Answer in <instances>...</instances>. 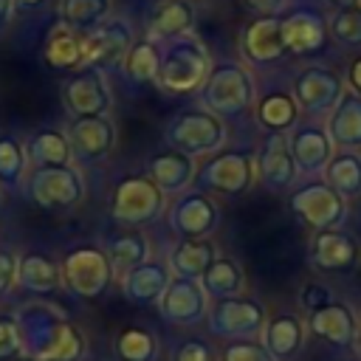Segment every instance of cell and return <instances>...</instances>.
Listing matches in <instances>:
<instances>
[{"instance_id": "obj_1", "label": "cell", "mask_w": 361, "mask_h": 361, "mask_svg": "<svg viewBox=\"0 0 361 361\" xmlns=\"http://www.w3.org/2000/svg\"><path fill=\"white\" fill-rule=\"evenodd\" d=\"M212 73V56L206 51V45L186 34V37H175L161 48V62H158V76L155 85L166 93H195L206 85Z\"/></svg>"}, {"instance_id": "obj_2", "label": "cell", "mask_w": 361, "mask_h": 361, "mask_svg": "<svg viewBox=\"0 0 361 361\" xmlns=\"http://www.w3.org/2000/svg\"><path fill=\"white\" fill-rule=\"evenodd\" d=\"M203 107L214 116H240L254 104V79L251 73L237 62H220L212 65V73L206 85L200 87Z\"/></svg>"}, {"instance_id": "obj_3", "label": "cell", "mask_w": 361, "mask_h": 361, "mask_svg": "<svg viewBox=\"0 0 361 361\" xmlns=\"http://www.w3.org/2000/svg\"><path fill=\"white\" fill-rule=\"evenodd\" d=\"M166 138L169 144L189 155V158H197V155H209V152H217L226 141V124L220 116H214L212 110L200 107V110H183L180 116H175L169 121V130H166Z\"/></svg>"}, {"instance_id": "obj_4", "label": "cell", "mask_w": 361, "mask_h": 361, "mask_svg": "<svg viewBox=\"0 0 361 361\" xmlns=\"http://www.w3.org/2000/svg\"><path fill=\"white\" fill-rule=\"evenodd\" d=\"M133 28L121 17H107L99 28L82 34V65L79 68H113L124 62L127 51L133 48Z\"/></svg>"}, {"instance_id": "obj_5", "label": "cell", "mask_w": 361, "mask_h": 361, "mask_svg": "<svg viewBox=\"0 0 361 361\" xmlns=\"http://www.w3.org/2000/svg\"><path fill=\"white\" fill-rule=\"evenodd\" d=\"M254 175H257L254 155L251 152H243V149L217 152L197 172V178H200L203 186H209L212 192H220L226 197H237V195L248 192L251 183H254Z\"/></svg>"}, {"instance_id": "obj_6", "label": "cell", "mask_w": 361, "mask_h": 361, "mask_svg": "<svg viewBox=\"0 0 361 361\" xmlns=\"http://www.w3.org/2000/svg\"><path fill=\"white\" fill-rule=\"evenodd\" d=\"M265 307L254 299L245 296H228V299H217L212 313H209V327L212 333L223 336V338H254L262 336L265 327Z\"/></svg>"}, {"instance_id": "obj_7", "label": "cell", "mask_w": 361, "mask_h": 361, "mask_svg": "<svg viewBox=\"0 0 361 361\" xmlns=\"http://www.w3.org/2000/svg\"><path fill=\"white\" fill-rule=\"evenodd\" d=\"M240 51L248 65L268 68L288 56V45L282 37V17L279 14H259L243 25Z\"/></svg>"}, {"instance_id": "obj_8", "label": "cell", "mask_w": 361, "mask_h": 361, "mask_svg": "<svg viewBox=\"0 0 361 361\" xmlns=\"http://www.w3.org/2000/svg\"><path fill=\"white\" fill-rule=\"evenodd\" d=\"M164 209V192L152 178H124L113 192V217L127 226H141L158 217Z\"/></svg>"}, {"instance_id": "obj_9", "label": "cell", "mask_w": 361, "mask_h": 361, "mask_svg": "<svg viewBox=\"0 0 361 361\" xmlns=\"http://www.w3.org/2000/svg\"><path fill=\"white\" fill-rule=\"evenodd\" d=\"M361 262V243L344 228H319L310 237V265L324 274H353Z\"/></svg>"}, {"instance_id": "obj_10", "label": "cell", "mask_w": 361, "mask_h": 361, "mask_svg": "<svg viewBox=\"0 0 361 361\" xmlns=\"http://www.w3.org/2000/svg\"><path fill=\"white\" fill-rule=\"evenodd\" d=\"M62 276L73 293L93 299V296L104 293V288L110 285L113 265H110V257L99 248H76L65 257Z\"/></svg>"}, {"instance_id": "obj_11", "label": "cell", "mask_w": 361, "mask_h": 361, "mask_svg": "<svg viewBox=\"0 0 361 361\" xmlns=\"http://www.w3.org/2000/svg\"><path fill=\"white\" fill-rule=\"evenodd\" d=\"M344 90H347L344 79L333 68H324V65H310V68L299 71L293 79V99H296L299 110H305V113L333 110Z\"/></svg>"}, {"instance_id": "obj_12", "label": "cell", "mask_w": 361, "mask_h": 361, "mask_svg": "<svg viewBox=\"0 0 361 361\" xmlns=\"http://www.w3.org/2000/svg\"><path fill=\"white\" fill-rule=\"evenodd\" d=\"M290 209L316 231L319 228H338V223L347 214V203L344 197L330 189L324 180L322 183H307L302 189L293 192L290 197Z\"/></svg>"}, {"instance_id": "obj_13", "label": "cell", "mask_w": 361, "mask_h": 361, "mask_svg": "<svg viewBox=\"0 0 361 361\" xmlns=\"http://www.w3.org/2000/svg\"><path fill=\"white\" fill-rule=\"evenodd\" d=\"M206 290L200 279L175 276L158 299V310L172 324H195L206 316Z\"/></svg>"}, {"instance_id": "obj_14", "label": "cell", "mask_w": 361, "mask_h": 361, "mask_svg": "<svg viewBox=\"0 0 361 361\" xmlns=\"http://www.w3.org/2000/svg\"><path fill=\"white\" fill-rule=\"evenodd\" d=\"M282 17V37L288 45V54L307 56L324 48L327 39V23L319 11L313 8H288L279 11Z\"/></svg>"}, {"instance_id": "obj_15", "label": "cell", "mask_w": 361, "mask_h": 361, "mask_svg": "<svg viewBox=\"0 0 361 361\" xmlns=\"http://www.w3.org/2000/svg\"><path fill=\"white\" fill-rule=\"evenodd\" d=\"M62 96H65L68 110L76 118L79 116H104L113 104L107 82H104L102 71H96V68H85L73 79H68Z\"/></svg>"}, {"instance_id": "obj_16", "label": "cell", "mask_w": 361, "mask_h": 361, "mask_svg": "<svg viewBox=\"0 0 361 361\" xmlns=\"http://www.w3.org/2000/svg\"><path fill=\"white\" fill-rule=\"evenodd\" d=\"M169 223L183 237H206V234H212L217 228L220 209L209 195L189 192V195L178 197L175 206L169 209Z\"/></svg>"}, {"instance_id": "obj_17", "label": "cell", "mask_w": 361, "mask_h": 361, "mask_svg": "<svg viewBox=\"0 0 361 361\" xmlns=\"http://www.w3.org/2000/svg\"><path fill=\"white\" fill-rule=\"evenodd\" d=\"M31 197L39 206H73L82 197V180L68 166H42L31 180Z\"/></svg>"}, {"instance_id": "obj_18", "label": "cell", "mask_w": 361, "mask_h": 361, "mask_svg": "<svg viewBox=\"0 0 361 361\" xmlns=\"http://www.w3.org/2000/svg\"><path fill=\"white\" fill-rule=\"evenodd\" d=\"M296 161L290 155V144L285 133H271L259 158H257V175L268 189H288L296 178Z\"/></svg>"}, {"instance_id": "obj_19", "label": "cell", "mask_w": 361, "mask_h": 361, "mask_svg": "<svg viewBox=\"0 0 361 361\" xmlns=\"http://www.w3.org/2000/svg\"><path fill=\"white\" fill-rule=\"evenodd\" d=\"M68 141L71 147L87 158V161H99L104 158L113 144H116V130H113V121L107 116H79L73 124H71V133H68Z\"/></svg>"}, {"instance_id": "obj_20", "label": "cell", "mask_w": 361, "mask_h": 361, "mask_svg": "<svg viewBox=\"0 0 361 361\" xmlns=\"http://www.w3.org/2000/svg\"><path fill=\"white\" fill-rule=\"evenodd\" d=\"M310 330L336 347H353L358 338V316L344 302H330L310 313Z\"/></svg>"}, {"instance_id": "obj_21", "label": "cell", "mask_w": 361, "mask_h": 361, "mask_svg": "<svg viewBox=\"0 0 361 361\" xmlns=\"http://www.w3.org/2000/svg\"><path fill=\"white\" fill-rule=\"evenodd\" d=\"M288 144L296 166L305 172L324 169L327 161L333 158V141L327 130H322L319 124H296L293 133L288 135Z\"/></svg>"}, {"instance_id": "obj_22", "label": "cell", "mask_w": 361, "mask_h": 361, "mask_svg": "<svg viewBox=\"0 0 361 361\" xmlns=\"http://www.w3.org/2000/svg\"><path fill=\"white\" fill-rule=\"evenodd\" d=\"M327 135L333 147L341 149H355L361 147V96L353 90H344L338 104L330 110L327 121Z\"/></svg>"}, {"instance_id": "obj_23", "label": "cell", "mask_w": 361, "mask_h": 361, "mask_svg": "<svg viewBox=\"0 0 361 361\" xmlns=\"http://www.w3.org/2000/svg\"><path fill=\"white\" fill-rule=\"evenodd\" d=\"M195 28V8L189 0H161L147 23L149 39H175V37H186Z\"/></svg>"}, {"instance_id": "obj_24", "label": "cell", "mask_w": 361, "mask_h": 361, "mask_svg": "<svg viewBox=\"0 0 361 361\" xmlns=\"http://www.w3.org/2000/svg\"><path fill=\"white\" fill-rule=\"evenodd\" d=\"M262 344H265V350L271 353L274 361H288L305 344V324L293 313L276 316V319L265 322V327H262Z\"/></svg>"}, {"instance_id": "obj_25", "label": "cell", "mask_w": 361, "mask_h": 361, "mask_svg": "<svg viewBox=\"0 0 361 361\" xmlns=\"http://www.w3.org/2000/svg\"><path fill=\"white\" fill-rule=\"evenodd\" d=\"M195 175H197L195 158H189V155H183L178 149L164 152V155H155L149 161V178L155 180V186L164 195H175L180 189H186Z\"/></svg>"}, {"instance_id": "obj_26", "label": "cell", "mask_w": 361, "mask_h": 361, "mask_svg": "<svg viewBox=\"0 0 361 361\" xmlns=\"http://www.w3.org/2000/svg\"><path fill=\"white\" fill-rule=\"evenodd\" d=\"M217 259V248L212 240L206 237H186L183 243H178V248L169 257V268L175 276L183 279H200L209 265Z\"/></svg>"}, {"instance_id": "obj_27", "label": "cell", "mask_w": 361, "mask_h": 361, "mask_svg": "<svg viewBox=\"0 0 361 361\" xmlns=\"http://www.w3.org/2000/svg\"><path fill=\"white\" fill-rule=\"evenodd\" d=\"M169 282H172V276L164 265L141 262L138 268L124 274V293H127V299H133L138 305H149V302L161 299V293L166 290Z\"/></svg>"}, {"instance_id": "obj_28", "label": "cell", "mask_w": 361, "mask_h": 361, "mask_svg": "<svg viewBox=\"0 0 361 361\" xmlns=\"http://www.w3.org/2000/svg\"><path fill=\"white\" fill-rule=\"evenodd\" d=\"M324 183L336 189L344 200L361 195V152L355 149H341L333 152V158L324 166Z\"/></svg>"}, {"instance_id": "obj_29", "label": "cell", "mask_w": 361, "mask_h": 361, "mask_svg": "<svg viewBox=\"0 0 361 361\" xmlns=\"http://www.w3.org/2000/svg\"><path fill=\"white\" fill-rule=\"evenodd\" d=\"M257 118L268 133H288L299 118V104L293 93L271 90L257 102Z\"/></svg>"}, {"instance_id": "obj_30", "label": "cell", "mask_w": 361, "mask_h": 361, "mask_svg": "<svg viewBox=\"0 0 361 361\" xmlns=\"http://www.w3.org/2000/svg\"><path fill=\"white\" fill-rule=\"evenodd\" d=\"M200 285H203V290H206L209 296H214V299H228V296H240V293H243V288H245V274H243V268H240L234 259L217 257V259L209 265V271L200 276Z\"/></svg>"}, {"instance_id": "obj_31", "label": "cell", "mask_w": 361, "mask_h": 361, "mask_svg": "<svg viewBox=\"0 0 361 361\" xmlns=\"http://www.w3.org/2000/svg\"><path fill=\"white\" fill-rule=\"evenodd\" d=\"M110 14V0H59V17L76 34L99 28Z\"/></svg>"}, {"instance_id": "obj_32", "label": "cell", "mask_w": 361, "mask_h": 361, "mask_svg": "<svg viewBox=\"0 0 361 361\" xmlns=\"http://www.w3.org/2000/svg\"><path fill=\"white\" fill-rule=\"evenodd\" d=\"M42 341L45 344L34 353V361H73L82 355V336L65 322L51 324Z\"/></svg>"}, {"instance_id": "obj_33", "label": "cell", "mask_w": 361, "mask_h": 361, "mask_svg": "<svg viewBox=\"0 0 361 361\" xmlns=\"http://www.w3.org/2000/svg\"><path fill=\"white\" fill-rule=\"evenodd\" d=\"M17 279H20V285H25L28 290L45 293V290H56V288L62 285V271L56 268L54 259L42 257V254H28V257H23L20 265H17Z\"/></svg>"}, {"instance_id": "obj_34", "label": "cell", "mask_w": 361, "mask_h": 361, "mask_svg": "<svg viewBox=\"0 0 361 361\" xmlns=\"http://www.w3.org/2000/svg\"><path fill=\"white\" fill-rule=\"evenodd\" d=\"M45 62L51 68H76V65H82V34H76L73 28L59 23L51 31L48 42H45Z\"/></svg>"}, {"instance_id": "obj_35", "label": "cell", "mask_w": 361, "mask_h": 361, "mask_svg": "<svg viewBox=\"0 0 361 361\" xmlns=\"http://www.w3.org/2000/svg\"><path fill=\"white\" fill-rule=\"evenodd\" d=\"M158 62H161V48L155 45V39H138L133 42V48L127 51L121 68L127 73V79L144 85V82H155L158 76Z\"/></svg>"}, {"instance_id": "obj_36", "label": "cell", "mask_w": 361, "mask_h": 361, "mask_svg": "<svg viewBox=\"0 0 361 361\" xmlns=\"http://www.w3.org/2000/svg\"><path fill=\"white\" fill-rule=\"evenodd\" d=\"M147 254H149V243L141 231H127V234H118L110 248H107V257H110V265L113 271L118 274H127L133 268H138L141 262H147Z\"/></svg>"}, {"instance_id": "obj_37", "label": "cell", "mask_w": 361, "mask_h": 361, "mask_svg": "<svg viewBox=\"0 0 361 361\" xmlns=\"http://www.w3.org/2000/svg\"><path fill=\"white\" fill-rule=\"evenodd\" d=\"M71 149V141L56 130H45L31 141V158L42 166H68Z\"/></svg>"}, {"instance_id": "obj_38", "label": "cell", "mask_w": 361, "mask_h": 361, "mask_svg": "<svg viewBox=\"0 0 361 361\" xmlns=\"http://www.w3.org/2000/svg\"><path fill=\"white\" fill-rule=\"evenodd\" d=\"M116 350L124 361H152L155 353H158V344L155 338L141 330V327H127L118 333V341H116Z\"/></svg>"}, {"instance_id": "obj_39", "label": "cell", "mask_w": 361, "mask_h": 361, "mask_svg": "<svg viewBox=\"0 0 361 361\" xmlns=\"http://www.w3.org/2000/svg\"><path fill=\"white\" fill-rule=\"evenodd\" d=\"M327 34L341 45L358 48L361 45V3L353 8L333 11V17L327 20Z\"/></svg>"}, {"instance_id": "obj_40", "label": "cell", "mask_w": 361, "mask_h": 361, "mask_svg": "<svg viewBox=\"0 0 361 361\" xmlns=\"http://www.w3.org/2000/svg\"><path fill=\"white\" fill-rule=\"evenodd\" d=\"M25 169V152L14 138H0V178L17 183Z\"/></svg>"}, {"instance_id": "obj_41", "label": "cell", "mask_w": 361, "mask_h": 361, "mask_svg": "<svg viewBox=\"0 0 361 361\" xmlns=\"http://www.w3.org/2000/svg\"><path fill=\"white\" fill-rule=\"evenodd\" d=\"M223 361H274V358L265 350V344H259L254 338H240L223 350Z\"/></svg>"}, {"instance_id": "obj_42", "label": "cell", "mask_w": 361, "mask_h": 361, "mask_svg": "<svg viewBox=\"0 0 361 361\" xmlns=\"http://www.w3.org/2000/svg\"><path fill=\"white\" fill-rule=\"evenodd\" d=\"M333 299H330V288L327 285H322V282H307L305 288H302V305L313 313V310H319V307H324V305H330Z\"/></svg>"}, {"instance_id": "obj_43", "label": "cell", "mask_w": 361, "mask_h": 361, "mask_svg": "<svg viewBox=\"0 0 361 361\" xmlns=\"http://www.w3.org/2000/svg\"><path fill=\"white\" fill-rule=\"evenodd\" d=\"M175 361H212V350L203 341H183L175 350Z\"/></svg>"}, {"instance_id": "obj_44", "label": "cell", "mask_w": 361, "mask_h": 361, "mask_svg": "<svg viewBox=\"0 0 361 361\" xmlns=\"http://www.w3.org/2000/svg\"><path fill=\"white\" fill-rule=\"evenodd\" d=\"M20 350V333L11 322H3L0 319V358H8Z\"/></svg>"}, {"instance_id": "obj_45", "label": "cell", "mask_w": 361, "mask_h": 361, "mask_svg": "<svg viewBox=\"0 0 361 361\" xmlns=\"http://www.w3.org/2000/svg\"><path fill=\"white\" fill-rule=\"evenodd\" d=\"M17 282V259L0 251V293H6Z\"/></svg>"}, {"instance_id": "obj_46", "label": "cell", "mask_w": 361, "mask_h": 361, "mask_svg": "<svg viewBox=\"0 0 361 361\" xmlns=\"http://www.w3.org/2000/svg\"><path fill=\"white\" fill-rule=\"evenodd\" d=\"M254 17H259V14H279V11H285V0H240Z\"/></svg>"}, {"instance_id": "obj_47", "label": "cell", "mask_w": 361, "mask_h": 361, "mask_svg": "<svg viewBox=\"0 0 361 361\" xmlns=\"http://www.w3.org/2000/svg\"><path fill=\"white\" fill-rule=\"evenodd\" d=\"M347 82H350V90L361 96V56H355L347 68Z\"/></svg>"}, {"instance_id": "obj_48", "label": "cell", "mask_w": 361, "mask_h": 361, "mask_svg": "<svg viewBox=\"0 0 361 361\" xmlns=\"http://www.w3.org/2000/svg\"><path fill=\"white\" fill-rule=\"evenodd\" d=\"M11 14H14V0H0V25H6Z\"/></svg>"}, {"instance_id": "obj_49", "label": "cell", "mask_w": 361, "mask_h": 361, "mask_svg": "<svg viewBox=\"0 0 361 361\" xmlns=\"http://www.w3.org/2000/svg\"><path fill=\"white\" fill-rule=\"evenodd\" d=\"M330 8H336V11H341V8H353V6H358L361 0H324Z\"/></svg>"}, {"instance_id": "obj_50", "label": "cell", "mask_w": 361, "mask_h": 361, "mask_svg": "<svg viewBox=\"0 0 361 361\" xmlns=\"http://www.w3.org/2000/svg\"><path fill=\"white\" fill-rule=\"evenodd\" d=\"M17 6H25V8H37V6H42L45 0H14Z\"/></svg>"}, {"instance_id": "obj_51", "label": "cell", "mask_w": 361, "mask_h": 361, "mask_svg": "<svg viewBox=\"0 0 361 361\" xmlns=\"http://www.w3.org/2000/svg\"><path fill=\"white\" fill-rule=\"evenodd\" d=\"M355 350L361 353V333H358V338H355Z\"/></svg>"}]
</instances>
